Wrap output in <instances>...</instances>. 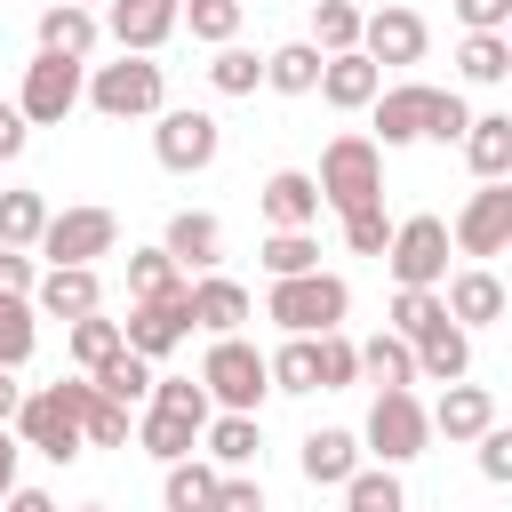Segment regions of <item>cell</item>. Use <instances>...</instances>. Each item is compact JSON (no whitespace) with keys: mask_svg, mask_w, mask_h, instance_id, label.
<instances>
[{"mask_svg":"<svg viewBox=\"0 0 512 512\" xmlns=\"http://www.w3.org/2000/svg\"><path fill=\"white\" fill-rule=\"evenodd\" d=\"M464 32H512V0H448Z\"/></svg>","mask_w":512,"mask_h":512,"instance_id":"f907efd6","label":"cell"},{"mask_svg":"<svg viewBox=\"0 0 512 512\" xmlns=\"http://www.w3.org/2000/svg\"><path fill=\"white\" fill-rule=\"evenodd\" d=\"M216 152H224L216 112H200V104H160L152 112V160L168 176H200V168H216Z\"/></svg>","mask_w":512,"mask_h":512,"instance_id":"52a82bcc","label":"cell"},{"mask_svg":"<svg viewBox=\"0 0 512 512\" xmlns=\"http://www.w3.org/2000/svg\"><path fill=\"white\" fill-rule=\"evenodd\" d=\"M256 208H264V224H320V184H312V168H272L264 192H256Z\"/></svg>","mask_w":512,"mask_h":512,"instance_id":"d4e9b609","label":"cell"},{"mask_svg":"<svg viewBox=\"0 0 512 512\" xmlns=\"http://www.w3.org/2000/svg\"><path fill=\"white\" fill-rule=\"evenodd\" d=\"M464 120H472V104H464L456 88H432V104H424V136H432V144H456Z\"/></svg>","mask_w":512,"mask_h":512,"instance_id":"c3c4849f","label":"cell"},{"mask_svg":"<svg viewBox=\"0 0 512 512\" xmlns=\"http://www.w3.org/2000/svg\"><path fill=\"white\" fill-rule=\"evenodd\" d=\"M352 352H360V376H368V384H416V352H408V336L376 328V336L352 344Z\"/></svg>","mask_w":512,"mask_h":512,"instance_id":"d6a6232c","label":"cell"},{"mask_svg":"<svg viewBox=\"0 0 512 512\" xmlns=\"http://www.w3.org/2000/svg\"><path fill=\"white\" fill-rule=\"evenodd\" d=\"M456 144H464L472 176H512V112H472Z\"/></svg>","mask_w":512,"mask_h":512,"instance_id":"83f0119b","label":"cell"},{"mask_svg":"<svg viewBox=\"0 0 512 512\" xmlns=\"http://www.w3.org/2000/svg\"><path fill=\"white\" fill-rule=\"evenodd\" d=\"M152 464H168V456H184V448H200V416H184V408H160V400H144L136 408V432H128Z\"/></svg>","mask_w":512,"mask_h":512,"instance_id":"484cf974","label":"cell"},{"mask_svg":"<svg viewBox=\"0 0 512 512\" xmlns=\"http://www.w3.org/2000/svg\"><path fill=\"white\" fill-rule=\"evenodd\" d=\"M384 88V64L368 56V48H336V56H320V80H312V96L328 104V112H368V96Z\"/></svg>","mask_w":512,"mask_h":512,"instance_id":"5bb4252c","label":"cell"},{"mask_svg":"<svg viewBox=\"0 0 512 512\" xmlns=\"http://www.w3.org/2000/svg\"><path fill=\"white\" fill-rule=\"evenodd\" d=\"M272 368V392H320V344L312 336H288L280 352H264Z\"/></svg>","mask_w":512,"mask_h":512,"instance_id":"8d00e7d4","label":"cell"},{"mask_svg":"<svg viewBox=\"0 0 512 512\" xmlns=\"http://www.w3.org/2000/svg\"><path fill=\"white\" fill-rule=\"evenodd\" d=\"M16 464H24V440H16V424H0V496L16 488Z\"/></svg>","mask_w":512,"mask_h":512,"instance_id":"db71d44e","label":"cell"},{"mask_svg":"<svg viewBox=\"0 0 512 512\" xmlns=\"http://www.w3.org/2000/svg\"><path fill=\"white\" fill-rule=\"evenodd\" d=\"M96 40H104V16L96 8H80V0H48L40 8V48H56V56H96Z\"/></svg>","mask_w":512,"mask_h":512,"instance_id":"cb8c5ba5","label":"cell"},{"mask_svg":"<svg viewBox=\"0 0 512 512\" xmlns=\"http://www.w3.org/2000/svg\"><path fill=\"white\" fill-rule=\"evenodd\" d=\"M32 344H40V312H32V296H0V368H24Z\"/></svg>","mask_w":512,"mask_h":512,"instance_id":"b9f144b4","label":"cell"},{"mask_svg":"<svg viewBox=\"0 0 512 512\" xmlns=\"http://www.w3.org/2000/svg\"><path fill=\"white\" fill-rule=\"evenodd\" d=\"M256 264L280 280V272H312L320 264V240H312V224H272V240L256 248Z\"/></svg>","mask_w":512,"mask_h":512,"instance_id":"e575fe53","label":"cell"},{"mask_svg":"<svg viewBox=\"0 0 512 512\" xmlns=\"http://www.w3.org/2000/svg\"><path fill=\"white\" fill-rule=\"evenodd\" d=\"M360 48H368L376 64H424L432 32H424V16H416L408 0H384V8H360Z\"/></svg>","mask_w":512,"mask_h":512,"instance_id":"4fadbf2b","label":"cell"},{"mask_svg":"<svg viewBox=\"0 0 512 512\" xmlns=\"http://www.w3.org/2000/svg\"><path fill=\"white\" fill-rule=\"evenodd\" d=\"M104 400H120V408H144V392H152V360L136 352V344H120V352H104L96 368H80Z\"/></svg>","mask_w":512,"mask_h":512,"instance_id":"f1b7e54d","label":"cell"},{"mask_svg":"<svg viewBox=\"0 0 512 512\" xmlns=\"http://www.w3.org/2000/svg\"><path fill=\"white\" fill-rule=\"evenodd\" d=\"M0 504H8V512H48V488H8Z\"/></svg>","mask_w":512,"mask_h":512,"instance_id":"11a10c76","label":"cell"},{"mask_svg":"<svg viewBox=\"0 0 512 512\" xmlns=\"http://www.w3.org/2000/svg\"><path fill=\"white\" fill-rule=\"evenodd\" d=\"M80 104H96L104 120H152L168 104V72L144 56V48H120V64H96L80 80Z\"/></svg>","mask_w":512,"mask_h":512,"instance_id":"3957f363","label":"cell"},{"mask_svg":"<svg viewBox=\"0 0 512 512\" xmlns=\"http://www.w3.org/2000/svg\"><path fill=\"white\" fill-rule=\"evenodd\" d=\"M344 504H352V512H400V504H408V488H400V472H392V464H376V472H360V464H352V472H344Z\"/></svg>","mask_w":512,"mask_h":512,"instance_id":"ab89813d","label":"cell"},{"mask_svg":"<svg viewBox=\"0 0 512 512\" xmlns=\"http://www.w3.org/2000/svg\"><path fill=\"white\" fill-rule=\"evenodd\" d=\"M240 16H248L240 0H184L176 8V32H192V40L216 48V40H240Z\"/></svg>","mask_w":512,"mask_h":512,"instance_id":"60d3db41","label":"cell"},{"mask_svg":"<svg viewBox=\"0 0 512 512\" xmlns=\"http://www.w3.org/2000/svg\"><path fill=\"white\" fill-rule=\"evenodd\" d=\"M312 48L320 56L360 48V0H312Z\"/></svg>","mask_w":512,"mask_h":512,"instance_id":"ee69618b","label":"cell"},{"mask_svg":"<svg viewBox=\"0 0 512 512\" xmlns=\"http://www.w3.org/2000/svg\"><path fill=\"white\" fill-rule=\"evenodd\" d=\"M312 184H320V208H360V200H384V144L376 136H328V152H320V168H312Z\"/></svg>","mask_w":512,"mask_h":512,"instance_id":"5b68a950","label":"cell"},{"mask_svg":"<svg viewBox=\"0 0 512 512\" xmlns=\"http://www.w3.org/2000/svg\"><path fill=\"white\" fill-rule=\"evenodd\" d=\"M200 448H208V464H216V472H224V464H256V456H264V424H256L248 408H208Z\"/></svg>","mask_w":512,"mask_h":512,"instance_id":"603a6c76","label":"cell"},{"mask_svg":"<svg viewBox=\"0 0 512 512\" xmlns=\"http://www.w3.org/2000/svg\"><path fill=\"white\" fill-rule=\"evenodd\" d=\"M296 464H304V480H312V488H344V472L360 464V432H344V424H320V432H304Z\"/></svg>","mask_w":512,"mask_h":512,"instance_id":"4316f807","label":"cell"},{"mask_svg":"<svg viewBox=\"0 0 512 512\" xmlns=\"http://www.w3.org/2000/svg\"><path fill=\"white\" fill-rule=\"evenodd\" d=\"M160 504H168V512H208V504H216V464L192 456V448L168 456V472H160Z\"/></svg>","mask_w":512,"mask_h":512,"instance_id":"f546056e","label":"cell"},{"mask_svg":"<svg viewBox=\"0 0 512 512\" xmlns=\"http://www.w3.org/2000/svg\"><path fill=\"white\" fill-rule=\"evenodd\" d=\"M80 80H88V64H80V56L40 48V56L24 64V80H16V112H24L32 128H64V120L80 112Z\"/></svg>","mask_w":512,"mask_h":512,"instance_id":"ba28073f","label":"cell"},{"mask_svg":"<svg viewBox=\"0 0 512 512\" xmlns=\"http://www.w3.org/2000/svg\"><path fill=\"white\" fill-rule=\"evenodd\" d=\"M80 8H104V0H80Z\"/></svg>","mask_w":512,"mask_h":512,"instance_id":"6f0895ef","label":"cell"},{"mask_svg":"<svg viewBox=\"0 0 512 512\" xmlns=\"http://www.w3.org/2000/svg\"><path fill=\"white\" fill-rule=\"evenodd\" d=\"M312 80H320V48H312V40H280V48H264V88H280V96H312Z\"/></svg>","mask_w":512,"mask_h":512,"instance_id":"1f68e13d","label":"cell"},{"mask_svg":"<svg viewBox=\"0 0 512 512\" xmlns=\"http://www.w3.org/2000/svg\"><path fill=\"white\" fill-rule=\"evenodd\" d=\"M408 352H416V384H448V376H472V328H456L448 312H440L424 336H408Z\"/></svg>","mask_w":512,"mask_h":512,"instance_id":"d6986e66","label":"cell"},{"mask_svg":"<svg viewBox=\"0 0 512 512\" xmlns=\"http://www.w3.org/2000/svg\"><path fill=\"white\" fill-rule=\"evenodd\" d=\"M424 448H432V416H424L416 384H376V408H368V424H360V456H376V464H416Z\"/></svg>","mask_w":512,"mask_h":512,"instance_id":"277c9868","label":"cell"},{"mask_svg":"<svg viewBox=\"0 0 512 512\" xmlns=\"http://www.w3.org/2000/svg\"><path fill=\"white\" fill-rule=\"evenodd\" d=\"M16 400H24V384H16V368H0V424L16 416Z\"/></svg>","mask_w":512,"mask_h":512,"instance_id":"9f6ffc18","label":"cell"},{"mask_svg":"<svg viewBox=\"0 0 512 512\" xmlns=\"http://www.w3.org/2000/svg\"><path fill=\"white\" fill-rule=\"evenodd\" d=\"M424 104H432L424 80H392V88H376V96H368V112H376V144H384V152H392V144H416V136H424Z\"/></svg>","mask_w":512,"mask_h":512,"instance_id":"ffe728a7","label":"cell"},{"mask_svg":"<svg viewBox=\"0 0 512 512\" xmlns=\"http://www.w3.org/2000/svg\"><path fill=\"white\" fill-rule=\"evenodd\" d=\"M440 312H448L440 288H400V280H392V320H384V328H392V336H424Z\"/></svg>","mask_w":512,"mask_h":512,"instance_id":"bcb514c9","label":"cell"},{"mask_svg":"<svg viewBox=\"0 0 512 512\" xmlns=\"http://www.w3.org/2000/svg\"><path fill=\"white\" fill-rule=\"evenodd\" d=\"M128 432H136V408H120V400H104V392L88 384V400H80V440H88V448H128Z\"/></svg>","mask_w":512,"mask_h":512,"instance_id":"74e56055","label":"cell"},{"mask_svg":"<svg viewBox=\"0 0 512 512\" xmlns=\"http://www.w3.org/2000/svg\"><path fill=\"white\" fill-rule=\"evenodd\" d=\"M80 400H88V376H56V384H32L24 400H16V440L32 448V456H48V464H72L88 440H80Z\"/></svg>","mask_w":512,"mask_h":512,"instance_id":"6da1fadb","label":"cell"},{"mask_svg":"<svg viewBox=\"0 0 512 512\" xmlns=\"http://www.w3.org/2000/svg\"><path fill=\"white\" fill-rule=\"evenodd\" d=\"M184 304H192V328H200V336H232V328H248V312H256L248 288H240L232 272H216V264H208L200 280H184Z\"/></svg>","mask_w":512,"mask_h":512,"instance_id":"9a60e30c","label":"cell"},{"mask_svg":"<svg viewBox=\"0 0 512 512\" xmlns=\"http://www.w3.org/2000/svg\"><path fill=\"white\" fill-rule=\"evenodd\" d=\"M192 272L168 256V248H128V296H168V288H184Z\"/></svg>","mask_w":512,"mask_h":512,"instance_id":"7bdbcfd3","label":"cell"},{"mask_svg":"<svg viewBox=\"0 0 512 512\" xmlns=\"http://www.w3.org/2000/svg\"><path fill=\"white\" fill-rule=\"evenodd\" d=\"M336 224H344V248H352V256H384V240H392V216H384V200L336 208Z\"/></svg>","mask_w":512,"mask_h":512,"instance_id":"f6af8a7d","label":"cell"},{"mask_svg":"<svg viewBox=\"0 0 512 512\" xmlns=\"http://www.w3.org/2000/svg\"><path fill=\"white\" fill-rule=\"evenodd\" d=\"M456 72H464L472 88L512 80V32H464V40H456Z\"/></svg>","mask_w":512,"mask_h":512,"instance_id":"4dcf8cb0","label":"cell"},{"mask_svg":"<svg viewBox=\"0 0 512 512\" xmlns=\"http://www.w3.org/2000/svg\"><path fill=\"white\" fill-rule=\"evenodd\" d=\"M112 248H120V216L112 208H48V224L32 240V256H48V264H96Z\"/></svg>","mask_w":512,"mask_h":512,"instance_id":"30bf717a","label":"cell"},{"mask_svg":"<svg viewBox=\"0 0 512 512\" xmlns=\"http://www.w3.org/2000/svg\"><path fill=\"white\" fill-rule=\"evenodd\" d=\"M32 280H40L32 248H0V296H32Z\"/></svg>","mask_w":512,"mask_h":512,"instance_id":"816d5d0a","label":"cell"},{"mask_svg":"<svg viewBox=\"0 0 512 512\" xmlns=\"http://www.w3.org/2000/svg\"><path fill=\"white\" fill-rule=\"evenodd\" d=\"M160 248H168L184 272H208V264H224V224H216L208 208H176L168 232H160Z\"/></svg>","mask_w":512,"mask_h":512,"instance_id":"7402d4cb","label":"cell"},{"mask_svg":"<svg viewBox=\"0 0 512 512\" xmlns=\"http://www.w3.org/2000/svg\"><path fill=\"white\" fill-rule=\"evenodd\" d=\"M384 272L400 288H440L448 280V216H400L384 240Z\"/></svg>","mask_w":512,"mask_h":512,"instance_id":"8fae6325","label":"cell"},{"mask_svg":"<svg viewBox=\"0 0 512 512\" xmlns=\"http://www.w3.org/2000/svg\"><path fill=\"white\" fill-rule=\"evenodd\" d=\"M176 8H184V0H104L96 16H104V40L160 56V48H168V32H176Z\"/></svg>","mask_w":512,"mask_h":512,"instance_id":"2e32d148","label":"cell"},{"mask_svg":"<svg viewBox=\"0 0 512 512\" xmlns=\"http://www.w3.org/2000/svg\"><path fill=\"white\" fill-rule=\"evenodd\" d=\"M200 384H208V400L216 408H264L272 400V368H264V352L232 328V336H208V352H200Z\"/></svg>","mask_w":512,"mask_h":512,"instance_id":"8992f818","label":"cell"},{"mask_svg":"<svg viewBox=\"0 0 512 512\" xmlns=\"http://www.w3.org/2000/svg\"><path fill=\"white\" fill-rule=\"evenodd\" d=\"M40 224H48V192H32V184L0 192V248H32Z\"/></svg>","mask_w":512,"mask_h":512,"instance_id":"f35d334b","label":"cell"},{"mask_svg":"<svg viewBox=\"0 0 512 512\" xmlns=\"http://www.w3.org/2000/svg\"><path fill=\"white\" fill-rule=\"evenodd\" d=\"M24 144H32V120L16 104H0V160H24Z\"/></svg>","mask_w":512,"mask_h":512,"instance_id":"f5cc1de1","label":"cell"},{"mask_svg":"<svg viewBox=\"0 0 512 512\" xmlns=\"http://www.w3.org/2000/svg\"><path fill=\"white\" fill-rule=\"evenodd\" d=\"M312 344H320V392H352V384H360V352H352V336H344V328H320Z\"/></svg>","mask_w":512,"mask_h":512,"instance_id":"7dc6e473","label":"cell"},{"mask_svg":"<svg viewBox=\"0 0 512 512\" xmlns=\"http://www.w3.org/2000/svg\"><path fill=\"white\" fill-rule=\"evenodd\" d=\"M424 416H432V432H440V440H472L480 424H496V392H488V384L448 376V384H440V400H432Z\"/></svg>","mask_w":512,"mask_h":512,"instance_id":"44dd1931","label":"cell"},{"mask_svg":"<svg viewBox=\"0 0 512 512\" xmlns=\"http://www.w3.org/2000/svg\"><path fill=\"white\" fill-rule=\"evenodd\" d=\"M120 336H128L144 360H168V352L192 336V304H184V288H168V296H128Z\"/></svg>","mask_w":512,"mask_h":512,"instance_id":"7c38bea8","label":"cell"},{"mask_svg":"<svg viewBox=\"0 0 512 512\" xmlns=\"http://www.w3.org/2000/svg\"><path fill=\"white\" fill-rule=\"evenodd\" d=\"M448 248L472 256V264H488V256L512 248V176H480V192H472V200L456 208V224H448Z\"/></svg>","mask_w":512,"mask_h":512,"instance_id":"9c48e42d","label":"cell"},{"mask_svg":"<svg viewBox=\"0 0 512 512\" xmlns=\"http://www.w3.org/2000/svg\"><path fill=\"white\" fill-rule=\"evenodd\" d=\"M440 304H448V320H456V328H496L512 296H504V280H496L488 264H464V272H448V280H440Z\"/></svg>","mask_w":512,"mask_h":512,"instance_id":"ac0fdd59","label":"cell"},{"mask_svg":"<svg viewBox=\"0 0 512 512\" xmlns=\"http://www.w3.org/2000/svg\"><path fill=\"white\" fill-rule=\"evenodd\" d=\"M96 304H104L96 264H48V272L32 280V312H40V320H80V312H96Z\"/></svg>","mask_w":512,"mask_h":512,"instance_id":"e0dca14e","label":"cell"},{"mask_svg":"<svg viewBox=\"0 0 512 512\" xmlns=\"http://www.w3.org/2000/svg\"><path fill=\"white\" fill-rule=\"evenodd\" d=\"M256 80H264V56L240 48V40H216V56H208V88H216V96H256Z\"/></svg>","mask_w":512,"mask_h":512,"instance_id":"836d02e7","label":"cell"},{"mask_svg":"<svg viewBox=\"0 0 512 512\" xmlns=\"http://www.w3.org/2000/svg\"><path fill=\"white\" fill-rule=\"evenodd\" d=\"M128 336H120V320H104V304L96 312H80V320H64V352H72V368H96L104 352H120Z\"/></svg>","mask_w":512,"mask_h":512,"instance_id":"d590c367","label":"cell"},{"mask_svg":"<svg viewBox=\"0 0 512 512\" xmlns=\"http://www.w3.org/2000/svg\"><path fill=\"white\" fill-rule=\"evenodd\" d=\"M472 448H480V480H496V488H504V480H512V432H504V424H480V432H472Z\"/></svg>","mask_w":512,"mask_h":512,"instance_id":"681fc988","label":"cell"},{"mask_svg":"<svg viewBox=\"0 0 512 512\" xmlns=\"http://www.w3.org/2000/svg\"><path fill=\"white\" fill-rule=\"evenodd\" d=\"M344 312H352V288H344V272H280L272 288H264V320H280L288 336H320V328H344Z\"/></svg>","mask_w":512,"mask_h":512,"instance_id":"7a4b0ae2","label":"cell"}]
</instances>
